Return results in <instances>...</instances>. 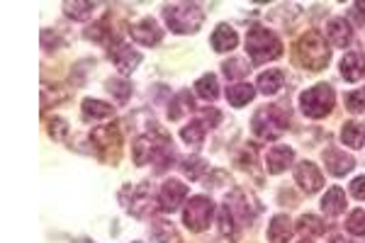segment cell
I'll list each match as a JSON object with an SVG mask.
<instances>
[{
	"instance_id": "obj_43",
	"label": "cell",
	"mask_w": 365,
	"mask_h": 243,
	"mask_svg": "<svg viewBox=\"0 0 365 243\" xmlns=\"http://www.w3.org/2000/svg\"><path fill=\"white\" fill-rule=\"evenodd\" d=\"M135 243H139V241H135Z\"/></svg>"
},
{
	"instance_id": "obj_24",
	"label": "cell",
	"mask_w": 365,
	"mask_h": 243,
	"mask_svg": "<svg viewBox=\"0 0 365 243\" xmlns=\"http://www.w3.org/2000/svg\"><path fill=\"white\" fill-rule=\"evenodd\" d=\"M341 141L348 146V149H363L365 144V126L361 122H346L341 129Z\"/></svg>"
},
{
	"instance_id": "obj_41",
	"label": "cell",
	"mask_w": 365,
	"mask_h": 243,
	"mask_svg": "<svg viewBox=\"0 0 365 243\" xmlns=\"http://www.w3.org/2000/svg\"><path fill=\"white\" fill-rule=\"evenodd\" d=\"M329 243H353V241H348L346 236L336 234V236H331V239H329Z\"/></svg>"
},
{
	"instance_id": "obj_37",
	"label": "cell",
	"mask_w": 365,
	"mask_h": 243,
	"mask_svg": "<svg viewBox=\"0 0 365 243\" xmlns=\"http://www.w3.org/2000/svg\"><path fill=\"white\" fill-rule=\"evenodd\" d=\"M46 124H49V136L54 141H64L66 136H69V124H66L61 117H51Z\"/></svg>"
},
{
	"instance_id": "obj_19",
	"label": "cell",
	"mask_w": 365,
	"mask_h": 243,
	"mask_svg": "<svg viewBox=\"0 0 365 243\" xmlns=\"http://www.w3.org/2000/svg\"><path fill=\"white\" fill-rule=\"evenodd\" d=\"M292 221L287 214H275L270 219V226H268V241L270 243H290L292 239Z\"/></svg>"
},
{
	"instance_id": "obj_20",
	"label": "cell",
	"mask_w": 365,
	"mask_h": 243,
	"mask_svg": "<svg viewBox=\"0 0 365 243\" xmlns=\"http://www.w3.org/2000/svg\"><path fill=\"white\" fill-rule=\"evenodd\" d=\"M115 117V108L102 100H95V98H85L83 100V119L85 122H105Z\"/></svg>"
},
{
	"instance_id": "obj_3",
	"label": "cell",
	"mask_w": 365,
	"mask_h": 243,
	"mask_svg": "<svg viewBox=\"0 0 365 243\" xmlns=\"http://www.w3.org/2000/svg\"><path fill=\"white\" fill-rule=\"evenodd\" d=\"M295 59L302 68L307 71H324L331 61V49L326 47L324 37L319 32H307L305 37H300V42L295 44Z\"/></svg>"
},
{
	"instance_id": "obj_42",
	"label": "cell",
	"mask_w": 365,
	"mask_h": 243,
	"mask_svg": "<svg viewBox=\"0 0 365 243\" xmlns=\"http://www.w3.org/2000/svg\"><path fill=\"white\" fill-rule=\"evenodd\" d=\"M300 243H312V241H310V239H302Z\"/></svg>"
},
{
	"instance_id": "obj_6",
	"label": "cell",
	"mask_w": 365,
	"mask_h": 243,
	"mask_svg": "<svg viewBox=\"0 0 365 243\" xmlns=\"http://www.w3.org/2000/svg\"><path fill=\"white\" fill-rule=\"evenodd\" d=\"M333 105H336V95H333L331 85L326 83H319L300 93V110L310 119H324L326 115H331Z\"/></svg>"
},
{
	"instance_id": "obj_7",
	"label": "cell",
	"mask_w": 365,
	"mask_h": 243,
	"mask_svg": "<svg viewBox=\"0 0 365 243\" xmlns=\"http://www.w3.org/2000/svg\"><path fill=\"white\" fill-rule=\"evenodd\" d=\"M90 144L92 149H95V154L100 156L105 163H117V161H120L122 134L115 124L95 126V129L90 131Z\"/></svg>"
},
{
	"instance_id": "obj_1",
	"label": "cell",
	"mask_w": 365,
	"mask_h": 243,
	"mask_svg": "<svg viewBox=\"0 0 365 243\" xmlns=\"http://www.w3.org/2000/svg\"><path fill=\"white\" fill-rule=\"evenodd\" d=\"M163 22L176 34H195L205 22V13L198 3L163 5Z\"/></svg>"
},
{
	"instance_id": "obj_13",
	"label": "cell",
	"mask_w": 365,
	"mask_h": 243,
	"mask_svg": "<svg viewBox=\"0 0 365 243\" xmlns=\"http://www.w3.org/2000/svg\"><path fill=\"white\" fill-rule=\"evenodd\" d=\"M324 163H326V170L333 175V178H343V175L351 173V170L356 168L353 156L346 154V151H341V149H336V146L324 151Z\"/></svg>"
},
{
	"instance_id": "obj_4",
	"label": "cell",
	"mask_w": 365,
	"mask_h": 243,
	"mask_svg": "<svg viewBox=\"0 0 365 243\" xmlns=\"http://www.w3.org/2000/svg\"><path fill=\"white\" fill-rule=\"evenodd\" d=\"M246 54L254 61V66L268 64V61H275L282 57V42L270 29L256 24V27H251L249 34H246Z\"/></svg>"
},
{
	"instance_id": "obj_21",
	"label": "cell",
	"mask_w": 365,
	"mask_h": 243,
	"mask_svg": "<svg viewBox=\"0 0 365 243\" xmlns=\"http://www.w3.org/2000/svg\"><path fill=\"white\" fill-rule=\"evenodd\" d=\"M322 212L326 216H338L346 212V192L341 187H331L326 195L322 197Z\"/></svg>"
},
{
	"instance_id": "obj_31",
	"label": "cell",
	"mask_w": 365,
	"mask_h": 243,
	"mask_svg": "<svg viewBox=\"0 0 365 243\" xmlns=\"http://www.w3.org/2000/svg\"><path fill=\"white\" fill-rule=\"evenodd\" d=\"M297 231L305 234L307 239H310V236H322L324 231H326V224H324L317 214H302L300 221H297Z\"/></svg>"
},
{
	"instance_id": "obj_18",
	"label": "cell",
	"mask_w": 365,
	"mask_h": 243,
	"mask_svg": "<svg viewBox=\"0 0 365 243\" xmlns=\"http://www.w3.org/2000/svg\"><path fill=\"white\" fill-rule=\"evenodd\" d=\"M209 42H212L214 52L224 54V52H231V49H236V44H239V34H236V29L231 27V24L222 22L212 32V39H209Z\"/></svg>"
},
{
	"instance_id": "obj_22",
	"label": "cell",
	"mask_w": 365,
	"mask_h": 243,
	"mask_svg": "<svg viewBox=\"0 0 365 243\" xmlns=\"http://www.w3.org/2000/svg\"><path fill=\"white\" fill-rule=\"evenodd\" d=\"M193 110H195V100H193V95H190V90H181V93L168 103V117L173 122H178V119H183L185 115L193 112Z\"/></svg>"
},
{
	"instance_id": "obj_40",
	"label": "cell",
	"mask_w": 365,
	"mask_h": 243,
	"mask_svg": "<svg viewBox=\"0 0 365 243\" xmlns=\"http://www.w3.org/2000/svg\"><path fill=\"white\" fill-rule=\"evenodd\" d=\"M353 15L358 17V22H363V20H365V3H356V5H353Z\"/></svg>"
},
{
	"instance_id": "obj_35",
	"label": "cell",
	"mask_w": 365,
	"mask_h": 243,
	"mask_svg": "<svg viewBox=\"0 0 365 243\" xmlns=\"http://www.w3.org/2000/svg\"><path fill=\"white\" fill-rule=\"evenodd\" d=\"M346 229L351 231L353 236H365V212L363 209H353L348 214Z\"/></svg>"
},
{
	"instance_id": "obj_10",
	"label": "cell",
	"mask_w": 365,
	"mask_h": 243,
	"mask_svg": "<svg viewBox=\"0 0 365 243\" xmlns=\"http://www.w3.org/2000/svg\"><path fill=\"white\" fill-rule=\"evenodd\" d=\"M185 197H188V185H183L176 178L166 180L161 185V190H158V209L166 212V214H173L185 202Z\"/></svg>"
},
{
	"instance_id": "obj_36",
	"label": "cell",
	"mask_w": 365,
	"mask_h": 243,
	"mask_svg": "<svg viewBox=\"0 0 365 243\" xmlns=\"http://www.w3.org/2000/svg\"><path fill=\"white\" fill-rule=\"evenodd\" d=\"M346 110L353 115L365 112V90H353L346 95Z\"/></svg>"
},
{
	"instance_id": "obj_39",
	"label": "cell",
	"mask_w": 365,
	"mask_h": 243,
	"mask_svg": "<svg viewBox=\"0 0 365 243\" xmlns=\"http://www.w3.org/2000/svg\"><path fill=\"white\" fill-rule=\"evenodd\" d=\"M351 195L361 202L365 200V175H358V178L351 182Z\"/></svg>"
},
{
	"instance_id": "obj_25",
	"label": "cell",
	"mask_w": 365,
	"mask_h": 243,
	"mask_svg": "<svg viewBox=\"0 0 365 243\" xmlns=\"http://www.w3.org/2000/svg\"><path fill=\"white\" fill-rule=\"evenodd\" d=\"M219 234L229 241H236L241 236V224L236 221V216L231 214L227 205H222V209H219Z\"/></svg>"
},
{
	"instance_id": "obj_38",
	"label": "cell",
	"mask_w": 365,
	"mask_h": 243,
	"mask_svg": "<svg viewBox=\"0 0 365 243\" xmlns=\"http://www.w3.org/2000/svg\"><path fill=\"white\" fill-rule=\"evenodd\" d=\"M200 119L207 124V129H214V126L222 122V115H219V110H214V108H209V110H205L202 115H200Z\"/></svg>"
},
{
	"instance_id": "obj_11",
	"label": "cell",
	"mask_w": 365,
	"mask_h": 243,
	"mask_svg": "<svg viewBox=\"0 0 365 243\" xmlns=\"http://www.w3.org/2000/svg\"><path fill=\"white\" fill-rule=\"evenodd\" d=\"M130 34L135 42L142 44V47H156V44H161V39H163V29L158 27V22L153 17H144V20H139L137 24H132Z\"/></svg>"
},
{
	"instance_id": "obj_17",
	"label": "cell",
	"mask_w": 365,
	"mask_h": 243,
	"mask_svg": "<svg viewBox=\"0 0 365 243\" xmlns=\"http://www.w3.org/2000/svg\"><path fill=\"white\" fill-rule=\"evenodd\" d=\"M341 75L348 83H356L365 75V54L363 52H348L341 59Z\"/></svg>"
},
{
	"instance_id": "obj_32",
	"label": "cell",
	"mask_w": 365,
	"mask_h": 243,
	"mask_svg": "<svg viewBox=\"0 0 365 243\" xmlns=\"http://www.w3.org/2000/svg\"><path fill=\"white\" fill-rule=\"evenodd\" d=\"M83 37L90 39V42H100V44H107V47H110L112 29H110V24H107V17L100 20V22H95V24H90V27L83 32Z\"/></svg>"
},
{
	"instance_id": "obj_14",
	"label": "cell",
	"mask_w": 365,
	"mask_h": 243,
	"mask_svg": "<svg viewBox=\"0 0 365 243\" xmlns=\"http://www.w3.org/2000/svg\"><path fill=\"white\" fill-rule=\"evenodd\" d=\"M324 34H326L329 44L336 49H346V47H351V42H353V29H351V24L346 22V17L329 20L326 27H324Z\"/></svg>"
},
{
	"instance_id": "obj_28",
	"label": "cell",
	"mask_w": 365,
	"mask_h": 243,
	"mask_svg": "<svg viewBox=\"0 0 365 243\" xmlns=\"http://www.w3.org/2000/svg\"><path fill=\"white\" fill-rule=\"evenodd\" d=\"M151 236L158 243H181V234L176 231V226H173L171 221H163V219L151 224Z\"/></svg>"
},
{
	"instance_id": "obj_9",
	"label": "cell",
	"mask_w": 365,
	"mask_h": 243,
	"mask_svg": "<svg viewBox=\"0 0 365 243\" xmlns=\"http://www.w3.org/2000/svg\"><path fill=\"white\" fill-rule=\"evenodd\" d=\"M107 57L112 59V64L120 68L122 75H130L135 73V68L142 64V54L135 52L130 44L120 42V39H112L110 42V49H107Z\"/></svg>"
},
{
	"instance_id": "obj_33",
	"label": "cell",
	"mask_w": 365,
	"mask_h": 243,
	"mask_svg": "<svg viewBox=\"0 0 365 243\" xmlns=\"http://www.w3.org/2000/svg\"><path fill=\"white\" fill-rule=\"evenodd\" d=\"M105 88H107V93H110L112 98H115L117 103H122V105L132 98V85L127 83L125 78H110L105 83Z\"/></svg>"
},
{
	"instance_id": "obj_34",
	"label": "cell",
	"mask_w": 365,
	"mask_h": 243,
	"mask_svg": "<svg viewBox=\"0 0 365 243\" xmlns=\"http://www.w3.org/2000/svg\"><path fill=\"white\" fill-rule=\"evenodd\" d=\"M249 64L244 59H229L222 64V73L227 75L229 80H239V78H246L249 75Z\"/></svg>"
},
{
	"instance_id": "obj_2",
	"label": "cell",
	"mask_w": 365,
	"mask_h": 243,
	"mask_svg": "<svg viewBox=\"0 0 365 243\" xmlns=\"http://www.w3.org/2000/svg\"><path fill=\"white\" fill-rule=\"evenodd\" d=\"M290 129V115L280 108V105H268L261 108L251 119V131L256 134V139L261 141H275L280 139L285 131Z\"/></svg>"
},
{
	"instance_id": "obj_26",
	"label": "cell",
	"mask_w": 365,
	"mask_h": 243,
	"mask_svg": "<svg viewBox=\"0 0 365 243\" xmlns=\"http://www.w3.org/2000/svg\"><path fill=\"white\" fill-rule=\"evenodd\" d=\"M195 93H198L202 100H207V103H214V100L219 98V83H217V75H214V73H205V75H200L198 83H195Z\"/></svg>"
},
{
	"instance_id": "obj_16",
	"label": "cell",
	"mask_w": 365,
	"mask_h": 243,
	"mask_svg": "<svg viewBox=\"0 0 365 243\" xmlns=\"http://www.w3.org/2000/svg\"><path fill=\"white\" fill-rule=\"evenodd\" d=\"M282 85H285V73H282L280 68L263 71V73L259 75V80H256V88H259V93L266 95V98L277 95L282 90Z\"/></svg>"
},
{
	"instance_id": "obj_30",
	"label": "cell",
	"mask_w": 365,
	"mask_h": 243,
	"mask_svg": "<svg viewBox=\"0 0 365 243\" xmlns=\"http://www.w3.org/2000/svg\"><path fill=\"white\" fill-rule=\"evenodd\" d=\"M95 8H97L95 3H78V0H76V3H64L66 17L76 20V22H85V20H90L92 13H95Z\"/></svg>"
},
{
	"instance_id": "obj_27",
	"label": "cell",
	"mask_w": 365,
	"mask_h": 243,
	"mask_svg": "<svg viewBox=\"0 0 365 243\" xmlns=\"http://www.w3.org/2000/svg\"><path fill=\"white\" fill-rule=\"evenodd\" d=\"M205 134H207V124H205L202 119H193L188 126H183L181 139H183L188 146H195V149H198V146H202Z\"/></svg>"
},
{
	"instance_id": "obj_12",
	"label": "cell",
	"mask_w": 365,
	"mask_h": 243,
	"mask_svg": "<svg viewBox=\"0 0 365 243\" xmlns=\"http://www.w3.org/2000/svg\"><path fill=\"white\" fill-rule=\"evenodd\" d=\"M295 180L297 185L302 187V190L307 192V195H317V192L324 187V175L322 170L317 168L312 161H302V163H297L295 168Z\"/></svg>"
},
{
	"instance_id": "obj_23",
	"label": "cell",
	"mask_w": 365,
	"mask_h": 243,
	"mask_svg": "<svg viewBox=\"0 0 365 243\" xmlns=\"http://www.w3.org/2000/svg\"><path fill=\"white\" fill-rule=\"evenodd\" d=\"M256 93H259V90L251 83H236L227 88V100L231 108H244V105H249L251 100L256 98Z\"/></svg>"
},
{
	"instance_id": "obj_29",
	"label": "cell",
	"mask_w": 365,
	"mask_h": 243,
	"mask_svg": "<svg viewBox=\"0 0 365 243\" xmlns=\"http://www.w3.org/2000/svg\"><path fill=\"white\" fill-rule=\"evenodd\" d=\"M181 170H183L185 178L200 180L209 170V165H207V161H202L200 156H190V159H183L181 161Z\"/></svg>"
},
{
	"instance_id": "obj_8",
	"label": "cell",
	"mask_w": 365,
	"mask_h": 243,
	"mask_svg": "<svg viewBox=\"0 0 365 243\" xmlns=\"http://www.w3.org/2000/svg\"><path fill=\"white\" fill-rule=\"evenodd\" d=\"M212 214H214V202L205 195H195L190 197V202L183 209V224L188 226L190 231L200 234V231H205L209 226Z\"/></svg>"
},
{
	"instance_id": "obj_15",
	"label": "cell",
	"mask_w": 365,
	"mask_h": 243,
	"mask_svg": "<svg viewBox=\"0 0 365 243\" xmlns=\"http://www.w3.org/2000/svg\"><path fill=\"white\" fill-rule=\"evenodd\" d=\"M292 161H295V151H292L290 146H273V149L266 154V170H268L270 175H280L290 168Z\"/></svg>"
},
{
	"instance_id": "obj_5",
	"label": "cell",
	"mask_w": 365,
	"mask_h": 243,
	"mask_svg": "<svg viewBox=\"0 0 365 243\" xmlns=\"http://www.w3.org/2000/svg\"><path fill=\"white\" fill-rule=\"evenodd\" d=\"M120 205L125 207L127 214L144 219L153 212L156 207V195L151 190V182H139V185H125L120 190Z\"/></svg>"
}]
</instances>
